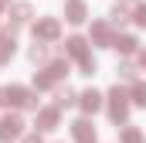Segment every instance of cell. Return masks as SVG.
Wrapping results in <instances>:
<instances>
[{
    "label": "cell",
    "mask_w": 146,
    "mask_h": 143,
    "mask_svg": "<svg viewBox=\"0 0 146 143\" xmlns=\"http://www.w3.org/2000/svg\"><path fill=\"white\" fill-rule=\"evenodd\" d=\"M0 106H24V109H37V96H31L21 85H0Z\"/></svg>",
    "instance_id": "obj_1"
},
{
    "label": "cell",
    "mask_w": 146,
    "mask_h": 143,
    "mask_svg": "<svg viewBox=\"0 0 146 143\" xmlns=\"http://www.w3.org/2000/svg\"><path fill=\"white\" fill-rule=\"evenodd\" d=\"M65 51H68L72 58H78V65H82V72H85V75H92V72H95V58L88 55L85 37H68V41H65Z\"/></svg>",
    "instance_id": "obj_2"
},
{
    "label": "cell",
    "mask_w": 146,
    "mask_h": 143,
    "mask_svg": "<svg viewBox=\"0 0 146 143\" xmlns=\"http://www.w3.org/2000/svg\"><path fill=\"white\" fill-rule=\"evenodd\" d=\"M65 75H68V61H65V58H54L41 75H34V85H37V89H51V85L61 82Z\"/></svg>",
    "instance_id": "obj_3"
},
{
    "label": "cell",
    "mask_w": 146,
    "mask_h": 143,
    "mask_svg": "<svg viewBox=\"0 0 146 143\" xmlns=\"http://www.w3.org/2000/svg\"><path fill=\"white\" fill-rule=\"evenodd\" d=\"M109 116L115 119V123H122V119L129 116V96H126L119 85H115V89L109 92Z\"/></svg>",
    "instance_id": "obj_4"
},
{
    "label": "cell",
    "mask_w": 146,
    "mask_h": 143,
    "mask_svg": "<svg viewBox=\"0 0 146 143\" xmlns=\"http://www.w3.org/2000/svg\"><path fill=\"white\" fill-rule=\"evenodd\" d=\"M21 133H24V119H21L17 112H10V116H3V119H0V143L17 140Z\"/></svg>",
    "instance_id": "obj_5"
},
{
    "label": "cell",
    "mask_w": 146,
    "mask_h": 143,
    "mask_svg": "<svg viewBox=\"0 0 146 143\" xmlns=\"http://www.w3.org/2000/svg\"><path fill=\"white\" fill-rule=\"evenodd\" d=\"M31 21V3H14L10 7V27H7V34H14L17 27H24Z\"/></svg>",
    "instance_id": "obj_6"
},
{
    "label": "cell",
    "mask_w": 146,
    "mask_h": 143,
    "mask_svg": "<svg viewBox=\"0 0 146 143\" xmlns=\"http://www.w3.org/2000/svg\"><path fill=\"white\" fill-rule=\"evenodd\" d=\"M58 31H61V27H58V21H54V17L37 21V24H34V37H37V41H54V37H58Z\"/></svg>",
    "instance_id": "obj_7"
},
{
    "label": "cell",
    "mask_w": 146,
    "mask_h": 143,
    "mask_svg": "<svg viewBox=\"0 0 146 143\" xmlns=\"http://www.w3.org/2000/svg\"><path fill=\"white\" fill-rule=\"evenodd\" d=\"M92 41L95 44H102V48H112V24H106V21H95L92 24Z\"/></svg>",
    "instance_id": "obj_8"
},
{
    "label": "cell",
    "mask_w": 146,
    "mask_h": 143,
    "mask_svg": "<svg viewBox=\"0 0 146 143\" xmlns=\"http://www.w3.org/2000/svg\"><path fill=\"white\" fill-rule=\"evenodd\" d=\"M72 136L78 143H95V130H92L88 119H75V123H72Z\"/></svg>",
    "instance_id": "obj_9"
},
{
    "label": "cell",
    "mask_w": 146,
    "mask_h": 143,
    "mask_svg": "<svg viewBox=\"0 0 146 143\" xmlns=\"http://www.w3.org/2000/svg\"><path fill=\"white\" fill-rule=\"evenodd\" d=\"M78 102H82L85 112H99V109H102V96H99L95 89H88V92H82V96H78Z\"/></svg>",
    "instance_id": "obj_10"
},
{
    "label": "cell",
    "mask_w": 146,
    "mask_h": 143,
    "mask_svg": "<svg viewBox=\"0 0 146 143\" xmlns=\"http://www.w3.org/2000/svg\"><path fill=\"white\" fill-rule=\"evenodd\" d=\"M54 126H58V106L41 109L37 112V130H54Z\"/></svg>",
    "instance_id": "obj_11"
},
{
    "label": "cell",
    "mask_w": 146,
    "mask_h": 143,
    "mask_svg": "<svg viewBox=\"0 0 146 143\" xmlns=\"http://www.w3.org/2000/svg\"><path fill=\"white\" fill-rule=\"evenodd\" d=\"M65 17H68L72 24H82V21H85V3H82V0H68V10H65Z\"/></svg>",
    "instance_id": "obj_12"
},
{
    "label": "cell",
    "mask_w": 146,
    "mask_h": 143,
    "mask_svg": "<svg viewBox=\"0 0 146 143\" xmlns=\"http://www.w3.org/2000/svg\"><path fill=\"white\" fill-rule=\"evenodd\" d=\"M75 99H78V96H75V89H68V85L54 92V106H58V109H68V106H75Z\"/></svg>",
    "instance_id": "obj_13"
},
{
    "label": "cell",
    "mask_w": 146,
    "mask_h": 143,
    "mask_svg": "<svg viewBox=\"0 0 146 143\" xmlns=\"http://www.w3.org/2000/svg\"><path fill=\"white\" fill-rule=\"evenodd\" d=\"M14 55V34H0V65H7Z\"/></svg>",
    "instance_id": "obj_14"
},
{
    "label": "cell",
    "mask_w": 146,
    "mask_h": 143,
    "mask_svg": "<svg viewBox=\"0 0 146 143\" xmlns=\"http://www.w3.org/2000/svg\"><path fill=\"white\" fill-rule=\"evenodd\" d=\"M112 48H119L122 55H133V51H136V37L122 34V37H115V41H112Z\"/></svg>",
    "instance_id": "obj_15"
},
{
    "label": "cell",
    "mask_w": 146,
    "mask_h": 143,
    "mask_svg": "<svg viewBox=\"0 0 146 143\" xmlns=\"http://www.w3.org/2000/svg\"><path fill=\"white\" fill-rule=\"evenodd\" d=\"M27 58H31V61H37V65H41V61H48V48H44V44L37 41V44H31V51H27Z\"/></svg>",
    "instance_id": "obj_16"
},
{
    "label": "cell",
    "mask_w": 146,
    "mask_h": 143,
    "mask_svg": "<svg viewBox=\"0 0 146 143\" xmlns=\"http://www.w3.org/2000/svg\"><path fill=\"white\" fill-rule=\"evenodd\" d=\"M133 102L146 106V82H133Z\"/></svg>",
    "instance_id": "obj_17"
},
{
    "label": "cell",
    "mask_w": 146,
    "mask_h": 143,
    "mask_svg": "<svg viewBox=\"0 0 146 143\" xmlns=\"http://www.w3.org/2000/svg\"><path fill=\"white\" fill-rule=\"evenodd\" d=\"M109 24L112 27H122V24H126V10H122V7H115V10L109 14Z\"/></svg>",
    "instance_id": "obj_18"
},
{
    "label": "cell",
    "mask_w": 146,
    "mask_h": 143,
    "mask_svg": "<svg viewBox=\"0 0 146 143\" xmlns=\"http://www.w3.org/2000/svg\"><path fill=\"white\" fill-rule=\"evenodd\" d=\"M122 143H143V133L139 130H126L122 133Z\"/></svg>",
    "instance_id": "obj_19"
},
{
    "label": "cell",
    "mask_w": 146,
    "mask_h": 143,
    "mask_svg": "<svg viewBox=\"0 0 146 143\" xmlns=\"http://www.w3.org/2000/svg\"><path fill=\"white\" fill-rule=\"evenodd\" d=\"M119 75H122V78H136V68H133V65H129V61H122V65H119Z\"/></svg>",
    "instance_id": "obj_20"
},
{
    "label": "cell",
    "mask_w": 146,
    "mask_h": 143,
    "mask_svg": "<svg viewBox=\"0 0 146 143\" xmlns=\"http://www.w3.org/2000/svg\"><path fill=\"white\" fill-rule=\"evenodd\" d=\"M136 24H139V27H146V3H139V7H136Z\"/></svg>",
    "instance_id": "obj_21"
},
{
    "label": "cell",
    "mask_w": 146,
    "mask_h": 143,
    "mask_svg": "<svg viewBox=\"0 0 146 143\" xmlns=\"http://www.w3.org/2000/svg\"><path fill=\"white\" fill-rule=\"evenodd\" d=\"M24 143H41V140H37V136H27V140H24Z\"/></svg>",
    "instance_id": "obj_22"
},
{
    "label": "cell",
    "mask_w": 146,
    "mask_h": 143,
    "mask_svg": "<svg viewBox=\"0 0 146 143\" xmlns=\"http://www.w3.org/2000/svg\"><path fill=\"white\" fill-rule=\"evenodd\" d=\"M7 3H10V0H0V7H7Z\"/></svg>",
    "instance_id": "obj_23"
},
{
    "label": "cell",
    "mask_w": 146,
    "mask_h": 143,
    "mask_svg": "<svg viewBox=\"0 0 146 143\" xmlns=\"http://www.w3.org/2000/svg\"><path fill=\"white\" fill-rule=\"evenodd\" d=\"M119 3H133V0H119Z\"/></svg>",
    "instance_id": "obj_24"
},
{
    "label": "cell",
    "mask_w": 146,
    "mask_h": 143,
    "mask_svg": "<svg viewBox=\"0 0 146 143\" xmlns=\"http://www.w3.org/2000/svg\"><path fill=\"white\" fill-rule=\"evenodd\" d=\"M143 65H146V51H143Z\"/></svg>",
    "instance_id": "obj_25"
}]
</instances>
